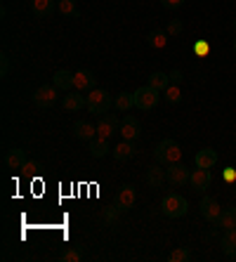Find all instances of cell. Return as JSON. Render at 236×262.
<instances>
[{"instance_id":"32","label":"cell","mask_w":236,"mask_h":262,"mask_svg":"<svg viewBox=\"0 0 236 262\" xmlns=\"http://www.w3.org/2000/svg\"><path fill=\"white\" fill-rule=\"evenodd\" d=\"M61 260H64V262H80V260H83V253H80V250H76V248H69L67 253L61 255Z\"/></svg>"},{"instance_id":"15","label":"cell","mask_w":236,"mask_h":262,"mask_svg":"<svg viewBox=\"0 0 236 262\" xmlns=\"http://www.w3.org/2000/svg\"><path fill=\"white\" fill-rule=\"evenodd\" d=\"M137 154V144L133 140H123L121 144L114 146V159L116 161H130Z\"/></svg>"},{"instance_id":"22","label":"cell","mask_w":236,"mask_h":262,"mask_svg":"<svg viewBox=\"0 0 236 262\" xmlns=\"http://www.w3.org/2000/svg\"><path fill=\"white\" fill-rule=\"evenodd\" d=\"M165 43H168V31H152L149 36H146V45L154 50H163Z\"/></svg>"},{"instance_id":"21","label":"cell","mask_w":236,"mask_h":262,"mask_svg":"<svg viewBox=\"0 0 236 262\" xmlns=\"http://www.w3.org/2000/svg\"><path fill=\"white\" fill-rule=\"evenodd\" d=\"M52 85L57 88V90H73V73L71 71H57L55 76H52Z\"/></svg>"},{"instance_id":"4","label":"cell","mask_w":236,"mask_h":262,"mask_svg":"<svg viewBox=\"0 0 236 262\" xmlns=\"http://www.w3.org/2000/svg\"><path fill=\"white\" fill-rule=\"evenodd\" d=\"M133 95H135V106H137L139 111L154 109V106L158 104V99H161V90H156V88H152V85L137 88Z\"/></svg>"},{"instance_id":"9","label":"cell","mask_w":236,"mask_h":262,"mask_svg":"<svg viewBox=\"0 0 236 262\" xmlns=\"http://www.w3.org/2000/svg\"><path fill=\"white\" fill-rule=\"evenodd\" d=\"M199 208H201V215H203L210 225H218L220 215H222V208H220V203L215 201V199L203 196V199H201V203H199Z\"/></svg>"},{"instance_id":"37","label":"cell","mask_w":236,"mask_h":262,"mask_svg":"<svg viewBox=\"0 0 236 262\" xmlns=\"http://www.w3.org/2000/svg\"><path fill=\"white\" fill-rule=\"evenodd\" d=\"M196 55H201V57H203V55H206V52H208V43H196Z\"/></svg>"},{"instance_id":"24","label":"cell","mask_w":236,"mask_h":262,"mask_svg":"<svg viewBox=\"0 0 236 262\" xmlns=\"http://www.w3.org/2000/svg\"><path fill=\"white\" fill-rule=\"evenodd\" d=\"M90 154L95 156V159L106 156V154H109V140H104V137H95V140H90Z\"/></svg>"},{"instance_id":"16","label":"cell","mask_w":236,"mask_h":262,"mask_svg":"<svg viewBox=\"0 0 236 262\" xmlns=\"http://www.w3.org/2000/svg\"><path fill=\"white\" fill-rule=\"evenodd\" d=\"M31 7H33V14H36V17L48 19V17H52V12L57 10V0H33Z\"/></svg>"},{"instance_id":"17","label":"cell","mask_w":236,"mask_h":262,"mask_svg":"<svg viewBox=\"0 0 236 262\" xmlns=\"http://www.w3.org/2000/svg\"><path fill=\"white\" fill-rule=\"evenodd\" d=\"M215 163H218V151L210 149V146H206V149H201V151L196 154V168H208V170H210Z\"/></svg>"},{"instance_id":"6","label":"cell","mask_w":236,"mask_h":262,"mask_svg":"<svg viewBox=\"0 0 236 262\" xmlns=\"http://www.w3.org/2000/svg\"><path fill=\"white\" fill-rule=\"evenodd\" d=\"M33 106H38V109H50L52 104L57 102V88L55 85H42L38 88L36 92H33Z\"/></svg>"},{"instance_id":"2","label":"cell","mask_w":236,"mask_h":262,"mask_svg":"<svg viewBox=\"0 0 236 262\" xmlns=\"http://www.w3.org/2000/svg\"><path fill=\"white\" fill-rule=\"evenodd\" d=\"M154 159H156V163H161V165L180 163L182 149L175 140H163V142H158V146L154 149Z\"/></svg>"},{"instance_id":"40","label":"cell","mask_w":236,"mask_h":262,"mask_svg":"<svg viewBox=\"0 0 236 262\" xmlns=\"http://www.w3.org/2000/svg\"><path fill=\"white\" fill-rule=\"evenodd\" d=\"M234 29H236V24H234Z\"/></svg>"},{"instance_id":"34","label":"cell","mask_w":236,"mask_h":262,"mask_svg":"<svg viewBox=\"0 0 236 262\" xmlns=\"http://www.w3.org/2000/svg\"><path fill=\"white\" fill-rule=\"evenodd\" d=\"M161 3H163L165 10H180L184 5V0H161Z\"/></svg>"},{"instance_id":"12","label":"cell","mask_w":236,"mask_h":262,"mask_svg":"<svg viewBox=\"0 0 236 262\" xmlns=\"http://www.w3.org/2000/svg\"><path fill=\"white\" fill-rule=\"evenodd\" d=\"M118 133L123 135V140H137L139 133H142V125H139V121L135 116H125L121 121V128H118Z\"/></svg>"},{"instance_id":"3","label":"cell","mask_w":236,"mask_h":262,"mask_svg":"<svg viewBox=\"0 0 236 262\" xmlns=\"http://www.w3.org/2000/svg\"><path fill=\"white\" fill-rule=\"evenodd\" d=\"M161 210H163L165 217L177 220V217H182V215H187L189 203H187V199L180 194H168L163 199V203H161Z\"/></svg>"},{"instance_id":"26","label":"cell","mask_w":236,"mask_h":262,"mask_svg":"<svg viewBox=\"0 0 236 262\" xmlns=\"http://www.w3.org/2000/svg\"><path fill=\"white\" fill-rule=\"evenodd\" d=\"M146 85H152V88H156V90L163 92L165 88L170 85V76L163 73V71H154L152 76H149V83H146Z\"/></svg>"},{"instance_id":"39","label":"cell","mask_w":236,"mask_h":262,"mask_svg":"<svg viewBox=\"0 0 236 262\" xmlns=\"http://www.w3.org/2000/svg\"><path fill=\"white\" fill-rule=\"evenodd\" d=\"M234 52H236V38H234Z\"/></svg>"},{"instance_id":"13","label":"cell","mask_w":236,"mask_h":262,"mask_svg":"<svg viewBox=\"0 0 236 262\" xmlns=\"http://www.w3.org/2000/svg\"><path fill=\"white\" fill-rule=\"evenodd\" d=\"M71 133L76 135L78 140L90 142V140L97 137V125H92V123H88V121H76L73 123V128H71Z\"/></svg>"},{"instance_id":"23","label":"cell","mask_w":236,"mask_h":262,"mask_svg":"<svg viewBox=\"0 0 236 262\" xmlns=\"http://www.w3.org/2000/svg\"><path fill=\"white\" fill-rule=\"evenodd\" d=\"M215 227H220V229H236V208H227V210H222V215H220V220H218V225Z\"/></svg>"},{"instance_id":"33","label":"cell","mask_w":236,"mask_h":262,"mask_svg":"<svg viewBox=\"0 0 236 262\" xmlns=\"http://www.w3.org/2000/svg\"><path fill=\"white\" fill-rule=\"evenodd\" d=\"M165 31H168V36H180V33H182V21H180V19H173Z\"/></svg>"},{"instance_id":"31","label":"cell","mask_w":236,"mask_h":262,"mask_svg":"<svg viewBox=\"0 0 236 262\" xmlns=\"http://www.w3.org/2000/svg\"><path fill=\"white\" fill-rule=\"evenodd\" d=\"M123 213V210H121V208H118V206H116V203H114V206H109V208H106V210H104V220H106V222H116V220H118V215H121Z\"/></svg>"},{"instance_id":"1","label":"cell","mask_w":236,"mask_h":262,"mask_svg":"<svg viewBox=\"0 0 236 262\" xmlns=\"http://www.w3.org/2000/svg\"><path fill=\"white\" fill-rule=\"evenodd\" d=\"M111 106H114V97L102 88H95V90H90V95H85V109L90 114L102 116V114H109Z\"/></svg>"},{"instance_id":"7","label":"cell","mask_w":236,"mask_h":262,"mask_svg":"<svg viewBox=\"0 0 236 262\" xmlns=\"http://www.w3.org/2000/svg\"><path fill=\"white\" fill-rule=\"evenodd\" d=\"M121 128V123L114 114H102L99 116V123H97V137H104V140H111L116 133Z\"/></svg>"},{"instance_id":"30","label":"cell","mask_w":236,"mask_h":262,"mask_svg":"<svg viewBox=\"0 0 236 262\" xmlns=\"http://www.w3.org/2000/svg\"><path fill=\"white\" fill-rule=\"evenodd\" d=\"M22 170H24L26 175H40V172H42V165L38 163V161H26Z\"/></svg>"},{"instance_id":"5","label":"cell","mask_w":236,"mask_h":262,"mask_svg":"<svg viewBox=\"0 0 236 262\" xmlns=\"http://www.w3.org/2000/svg\"><path fill=\"white\" fill-rule=\"evenodd\" d=\"M189 177H191V172L187 170V165H182V163L165 165V182L173 184V187H184L189 182Z\"/></svg>"},{"instance_id":"25","label":"cell","mask_w":236,"mask_h":262,"mask_svg":"<svg viewBox=\"0 0 236 262\" xmlns=\"http://www.w3.org/2000/svg\"><path fill=\"white\" fill-rule=\"evenodd\" d=\"M114 106L118 111H130L135 106V95H130V92H121V95H116V99H114Z\"/></svg>"},{"instance_id":"14","label":"cell","mask_w":236,"mask_h":262,"mask_svg":"<svg viewBox=\"0 0 236 262\" xmlns=\"http://www.w3.org/2000/svg\"><path fill=\"white\" fill-rule=\"evenodd\" d=\"M26 151L24 149H10V151L5 154V159H3V163L10 168V170H22L26 163Z\"/></svg>"},{"instance_id":"10","label":"cell","mask_w":236,"mask_h":262,"mask_svg":"<svg viewBox=\"0 0 236 262\" xmlns=\"http://www.w3.org/2000/svg\"><path fill=\"white\" fill-rule=\"evenodd\" d=\"M189 184H191V191L194 194H203V191L210 187V170L208 168H196L189 177Z\"/></svg>"},{"instance_id":"36","label":"cell","mask_w":236,"mask_h":262,"mask_svg":"<svg viewBox=\"0 0 236 262\" xmlns=\"http://www.w3.org/2000/svg\"><path fill=\"white\" fill-rule=\"evenodd\" d=\"M168 76H170V83H173V85H180V83H182V78H184V76H182V71H180V69H173V71H170Z\"/></svg>"},{"instance_id":"28","label":"cell","mask_w":236,"mask_h":262,"mask_svg":"<svg viewBox=\"0 0 236 262\" xmlns=\"http://www.w3.org/2000/svg\"><path fill=\"white\" fill-rule=\"evenodd\" d=\"M165 102H170V104H180L182 102V90H180V85H173L170 83L168 88H165Z\"/></svg>"},{"instance_id":"20","label":"cell","mask_w":236,"mask_h":262,"mask_svg":"<svg viewBox=\"0 0 236 262\" xmlns=\"http://www.w3.org/2000/svg\"><path fill=\"white\" fill-rule=\"evenodd\" d=\"M220 246H222V253L227 257H236V229H227V232L222 234Z\"/></svg>"},{"instance_id":"19","label":"cell","mask_w":236,"mask_h":262,"mask_svg":"<svg viewBox=\"0 0 236 262\" xmlns=\"http://www.w3.org/2000/svg\"><path fill=\"white\" fill-rule=\"evenodd\" d=\"M163 182H165V168H161V165L146 168V184H149L152 189H158Z\"/></svg>"},{"instance_id":"27","label":"cell","mask_w":236,"mask_h":262,"mask_svg":"<svg viewBox=\"0 0 236 262\" xmlns=\"http://www.w3.org/2000/svg\"><path fill=\"white\" fill-rule=\"evenodd\" d=\"M57 10H59L64 17H78V10H76V3H73V0H57Z\"/></svg>"},{"instance_id":"11","label":"cell","mask_w":236,"mask_h":262,"mask_svg":"<svg viewBox=\"0 0 236 262\" xmlns=\"http://www.w3.org/2000/svg\"><path fill=\"white\" fill-rule=\"evenodd\" d=\"M73 90H78V92L95 90V76L88 69H78V71L73 73Z\"/></svg>"},{"instance_id":"8","label":"cell","mask_w":236,"mask_h":262,"mask_svg":"<svg viewBox=\"0 0 236 262\" xmlns=\"http://www.w3.org/2000/svg\"><path fill=\"white\" fill-rule=\"evenodd\" d=\"M135 201H137V191H135L133 184H123L121 189L116 191L114 203H116L118 208H121L123 213H125V210H130V208L135 206Z\"/></svg>"},{"instance_id":"38","label":"cell","mask_w":236,"mask_h":262,"mask_svg":"<svg viewBox=\"0 0 236 262\" xmlns=\"http://www.w3.org/2000/svg\"><path fill=\"white\" fill-rule=\"evenodd\" d=\"M224 177H227V180H234V177H236L234 168H227V170H224Z\"/></svg>"},{"instance_id":"29","label":"cell","mask_w":236,"mask_h":262,"mask_svg":"<svg viewBox=\"0 0 236 262\" xmlns=\"http://www.w3.org/2000/svg\"><path fill=\"white\" fill-rule=\"evenodd\" d=\"M191 260V253L187 248H175L168 253V262H187Z\"/></svg>"},{"instance_id":"18","label":"cell","mask_w":236,"mask_h":262,"mask_svg":"<svg viewBox=\"0 0 236 262\" xmlns=\"http://www.w3.org/2000/svg\"><path fill=\"white\" fill-rule=\"evenodd\" d=\"M61 104H64L67 111H80V109H85V95L78 90H73L71 95H64Z\"/></svg>"},{"instance_id":"35","label":"cell","mask_w":236,"mask_h":262,"mask_svg":"<svg viewBox=\"0 0 236 262\" xmlns=\"http://www.w3.org/2000/svg\"><path fill=\"white\" fill-rule=\"evenodd\" d=\"M7 73H10V59H7V55L0 57V76L5 78Z\"/></svg>"}]
</instances>
